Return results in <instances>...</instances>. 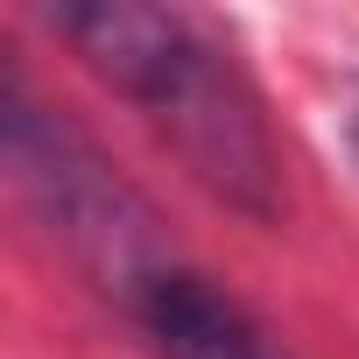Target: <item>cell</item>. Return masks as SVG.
Masks as SVG:
<instances>
[{
  "label": "cell",
  "mask_w": 359,
  "mask_h": 359,
  "mask_svg": "<svg viewBox=\"0 0 359 359\" xmlns=\"http://www.w3.org/2000/svg\"><path fill=\"white\" fill-rule=\"evenodd\" d=\"M50 29L155 127V141L219 205L247 219L282 212V141L268 127V106L198 15L141 0H71L50 15Z\"/></svg>",
  "instance_id": "1"
},
{
  "label": "cell",
  "mask_w": 359,
  "mask_h": 359,
  "mask_svg": "<svg viewBox=\"0 0 359 359\" xmlns=\"http://www.w3.org/2000/svg\"><path fill=\"white\" fill-rule=\"evenodd\" d=\"M127 317H134V331L148 338L155 359H296L233 289H219L191 261L162 268L127 303Z\"/></svg>",
  "instance_id": "3"
},
{
  "label": "cell",
  "mask_w": 359,
  "mask_h": 359,
  "mask_svg": "<svg viewBox=\"0 0 359 359\" xmlns=\"http://www.w3.org/2000/svg\"><path fill=\"white\" fill-rule=\"evenodd\" d=\"M0 148H8V176H15L22 205L36 212V226L120 310L162 268L184 261L176 240L162 233L155 205L106 162V148L85 127H71V113H57L29 92L22 64H8V85H0Z\"/></svg>",
  "instance_id": "2"
}]
</instances>
